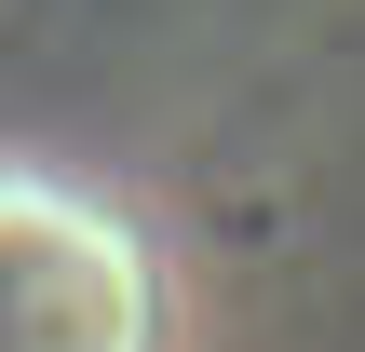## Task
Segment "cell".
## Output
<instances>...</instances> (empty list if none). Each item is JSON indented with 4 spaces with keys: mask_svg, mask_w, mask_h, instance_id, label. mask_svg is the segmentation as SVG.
<instances>
[{
    "mask_svg": "<svg viewBox=\"0 0 365 352\" xmlns=\"http://www.w3.org/2000/svg\"><path fill=\"white\" fill-rule=\"evenodd\" d=\"M0 352H27V339H14V285H0Z\"/></svg>",
    "mask_w": 365,
    "mask_h": 352,
    "instance_id": "obj_1",
    "label": "cell"
}]
</instances>
